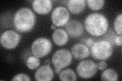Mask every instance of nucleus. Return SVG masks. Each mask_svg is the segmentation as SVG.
Listing matches in <instances>:
<instances>
[{
	"instance_id": "1",
	"label": "nucleus",
	"mask_w": 122,
	"mask_h": 81,
	"mask_svg": "<svg viewBox=\"0 0 122 81\" xmlns=\"http://www.w3.org/2000/svg\"><path fill=\"white\" fill-rule=\"evenodd\" d=\"M36 16L29 8L24 7L19 9L13 16V25L17 32L21 33L30 32L34 28Z\"/></svg>"
},
{
	"instance_id": "2",
	"label": "nucleus",
	"mask_w": 122,
	"mask_h": 81,
	"mask_svg": "<svg viewBox=\"0 0 122 81\" xmlns=\"http://www.w3.org/2000/svg\"><path fill=\"white\" fill-rule=\"evenodd\" d=\"M85 28L90 34L94 37H101L107 32L108 20L103 14L93 13L87 15L84 21Z\"/></svg>"
},
{
	"instance_id": "3",
	"label": "nucleus",
	"mask_w": 122,
	"mask_h": 81,
	"mask_svg": "<svg viewBox=\"0 0 122 81\" xmlns=\"http://www.w3.org/2000/svg\"><path fill=\"white\" fill-rule=\"evenodd\" d=\"M113 52V46L108 41L101 40L95 42L91 48L90 54L95 59L102 61L111 57Z\"/></svg>"
},
{
	"instance_id": "4",
	"label": "nucleus",
	"mask_w": 122,
	"mask_h": 81,
	"mask_svg": "<svg viewBox=\"0 0 122 81\" xmlns=\"http://www.w3.org/2000/svg\"><path fill=\"white\" fill-rule=\"evenodd\" d=\"M73 56L70 51L65 49H59L53 53L51 62L55 69L62 70L71 64Z\"/></svg>"
},
{
	"instance_id": "5",
	"label": "nucleus",
	"mask_w": 122,
	"mask_h": 81,
	"mask_svg": "<svg viewBox=\"0 0 122 81\" xmlns=\"http://www.w3.org/2000/svg\"><path fill=\"white\" fill-rule=\"evenodd\" d=\"M52 45L51 41L48 38L41 37L34 41L31 45L32 54L37 58H43L51 51Z\"/></svg>"
},
{
	"instance_id": "6",
	"label": "nucleus",
	"mask_w": 122,
	"mask_h": 81,
	"mask_svg": "<svg viewBox=\"0 0 122 81\" xmlns=\"http://www.w3.org/2000/svg\"><path fill=\"white\" fill-rule=\"evenodd\" d=\"M76 69L79 77L89 79L96 75L98 70L97 64L91 59L81 60L77 65Z\"/></svg>"
},
{
	"instance_id": "7",
	"label": "nucleus",
	"mask_w": 122,
	"mask_h": 81,
	"mask_svg": "<svg viewBox=\"0 0 122 81\" xmlns=\"http://www.w3.org/2000/svg\"><path fill=\"white\" fill-rule=\"evenodd\" d=\"M20 38V34L13 30L9 29L2 33L0 42L3 47L8 50H12L18 45Z\"/></svg>"
},
{
	"instance_id": "8",
	"label": "nucleus",
	"mask_w": 122,
	"mask_h": 81,
	"mask_svg": "<svg viewBox=\"0 0 122 81\" xmlns=\"http://www.w3.org/2000/svg\"><path fill=\"white\" fill-rule=\"evenodd\" d=\"M70 15L67 8L64 6H58L53 9L51 14V20L56 26H65L70 21Z\"/></svg>"
},
{
	"instance_id": "9",
	"label": "nucleus",
	"mask_w": 122,
	"mask_h": 81,
	"mask_svg": "<svg viewBox=\"0 0 122 81\" xmlns=\"http://www.w3.org/2000/svg\"><path fill=\"white\" fill-rule=\"evenodd\" d=\"M65 30L71 38H78L84 33L85 28L82 23L76 19H72L65 25Z\"/></svg>"
},
{
	"instance_id": "10",
	"label": "nucleus",
	"mask_w": 122,
	"mask_h": 81,
	"mask_svg": "<svg viewBox=\"0 0 122 81\" xmlns=\"http://www.w3.org/2000/svg\"><path fill=\"white\" fill-rule=\"evenodd\" d=\"M71 53L75 59L81 60L85 59L89 56L90 50L85 44L78 43L74 44L71 47Z\"/></svg>"
},
{
	"instance_id": "11",
	"label": "nucleus",
	"mask_w": 122,
	"mask_h": 81,
	"mask_svg": "<svg viewBox=\"0 0 122 81\" xmlns=\"http://www.w3.org/2000/svg\"><path fill=\"white\" fill-rule=\"evenodd\" d=\"M54 76V72L49 65H42L36 70L34 77L38 81H50Z\"/></svg>"
},
{
	"instance_id": "12",
	"label": "nucleus",
	"mask_w": 122,
	"mask_h": 81,
	"mask_svg": "<svg viewBox=\"0 0 122 81\" xmlns=\"http://www.w3.org/2000/svg\"><path fill=\"white\" fill-rule=\"evenodd\" d=\"M32 8L35 12L40 15H45L51 12L52 3L51 0H35L32 3Z\"/></svg>"
},
{
	"instance_id": "13",
	"label": "nucleus",
	"mask_w": 122,
	"mask_h": 81,
	"mask_svg": "<svg viewBox=\"0 0 122 81\" xmlns=\"http://www.w3.org/2000/svg\"><path fill=\"white\" fill-rule=\"evenodd\" d=\"M69 36L65 30L62 29H57L52 34V40L56 46H63L68 42Z\"/></svg>"
},
{
	"instance_id": "14",
	"label": "nucleus",
	"mask_w": 122,
	"mask_h": 81,
	"mask_svg": "<svg viewBox=\"0 0 122 81\" xmlns=\"http://www.w3.org/2000/svg\"><path fill=\"white\" fill-rule=\"evenodd\" d=\"M67 7L69 12L73 14H79L85 10V0H70L67 1Z\"/></svg>"
},
{
	"instance_id": "15",
	"label": "nucleus",
	"mask_w": 122,
	"mask_h": 81,
	"mask_svg": "<svg viewBox=\"0 0 122 81\" xmlns=\"http://www.w3.org/2000/svg\"><path fill=\"white\" fill-rule=\"evenodd\" d=\"M59 79L63 81H75L77 80L75 72L71 68L62 70L59 74Z\"/></svg>"
},
{
	"instance_id": "16",
	"label": "nucleus",
	"mask_w": 122,
	"mask_h": 81,
	"mask_svg": "<svg viewBox=\"0 0 122 81\" xmlns=\"http://www.w3.org/2000/svg\"><path fill=\"white\" fill-rule=\"evenodd\" d=\"M117 73L112 68H107L103 71L101 75V80L106 81H117L118 80Z\"/></svg>"
},
{
	"instance_id": "17",
	"label": "nucleus",
	"mask_w": 122,
	"mask_h": 81,
	"mask_svg": "<svg viewBox=\"0 0 122 81\" xmlns=\"http://www.w3.org/2000/svg\"><path fill=\"white\" fill-rule=\"evenodd\" d=\"M87 5L93 11L100 10L103 7L105 1L104 0H87Z\"/></svg>"
},
{
	"instance_id": "18",
	"label": "nucleus",
	"mask_w": 122,
	"mask_h": 81,
	"mask_svg": "<svg viewBox=\"0 0 122 81\" xmlns=\"http://www.w3.org/2000/svg\"><path fill=\"white\" fill-rule=\"evenodd\" d=\"M27 67L30 70H35L39 67L40 61L39 58L34 56H30L26 61Z\"/></svg>"
},
{
	"instance_id": "19",
	"label": "nucleus",
	"mask_w": 122,
	"mask_h": 81,
	"mask_svg": "<svg viewBox=\"0 0 122 81\" xmlns=\"http://www.w3.org/2000/svg\"><path fill=\"white\" fill-rule=\"evenodd\" d=\"M117 36V33L114 30L112 29H108L103 37L102 40L108 41L113 46H116L114 44V40H115L116 37Z\"/></svg>"
},
{
	"instance_id": "20",
	"label": "nucleus",
	"mask_w": 122,
	"mask_h": 81,
	"mask_svg": "<svg viewBox=\"0 0 122 81\" xmlns=\"http://www.w3.org/2000/svg\"><path fill=\"white\" fill-rule=\"evenodd\" d=\"M122 14L120 13L116 17L113 22V28L114 31L117 35L122 36Z\"/></svg>"
},
{
	"instance_id": "21",
	"label": "nucleus",
	"mask_w": 122,
	"mask_h": 81,
	"mask_svg": "<svg viewBox=\"0 0 122 81\" xmlns=\"http://www.w3.org/2000/svg\"><path fill=\"white\" fill-rule=\"evenodd\" d=\"M12 81H30L31 80L30 76L25 74H18L13 76V78L11 79Z\"/></svg>"
},
{
	"instance_id": "22",
	"label": "nucleus",
	"mask_w": 122,
	"mask_h": 81,
	"mask_svg": "<svg viewBox=\"0 0 122 81\" xmlns=\"http://www.w3.org/2000/svg\"><path fill=\"white\" fill-rule=\"evenodd\" d=\"M107 65L105 61L102 60L97 64V67L99 70L103 71L107 68Z\"/></svg>"
},
{
	"instance_id": "23",
	"label": "nucleus",
	"mask_w": 122,
	"mask_h": 81,
	"mask_svg": "<svg viewBox=\"0 0 122 81\" xmlns=\"http://www.w3.org/2000/svg\"><path fill=\"white\" fill-rule=\"evenodd\" d=\"M114 44L116 46H122V37L120 35H117L114 40Z\"/></svg>"
},
{
	"instance_id": "24",
	"label": "nucleus",
	"mask_w": 122,
	"mask_h": 81,
	"mask_svg": "<svg viewBox=\"0 0 122 81\" xmlns=\"http://www.w3.org/2000/svg\"><path fill=\"white\" fill-rule=\"evenodd\" d=\"M85 43L86 45L89 48H91L92 47L93 44H94L95 41L93 39V38H86V39L85 40Z\"/></svg>"
},
{
	"instance_id": "25",
	"label": "nucleus",
	"mask_w": 122,
	"mask_h": 81,
	"mask_svg": "<svg viewBox=\"0 0 122 81\" xmlns=\"http://www.w3.org/2000/svg\"><path fill=\"white\" fill-rule=\"evenodd\" d=\"M45 64H47V65H50V64L51 63V60L49 59H47L46 60V61H45L44 62Z\"/></svg>"
},
{
	"instance_id": "26",
	"label": "nucleus",
	"mask_w": 122,
	"mask_h": 81,
	"mask_svg": "<svg viewBox=\"0 0 122 81\" xmlns=\"http://www.w3.org/2000/svg\"><path fill=\"white\" fill-rule=\"evenodd\" d=\"M61 71H62V70H60V69H55V72L56 73V74L59 75V74L61 72Z\"/></svg>"
},
{
	"instance_id": "27",
	"label": "nucleus",
	"mask_w": 122,
	"mask_h": 81,
	"mask_svg": "<svg viewBox=\"0 0 122 81\" xmlns=\"http://www.w3.org/2000/svg\"><path fill=\"white\" fill-rule=\"evenodd\" d=\"M56 25H55L54 24H52L51 26V29H56Z\"/></svg>"
}]
</instances>
